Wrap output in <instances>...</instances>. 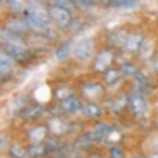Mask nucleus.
Masks as SVG:
<instances>
[{"label":"nucleus","instance_id":"obj_1","mask_svg":"<svg viewBox=\"0 0 158 158\" xmlns=\"http://www.w3.org/2000/svg\"><path fill=\"white\" fill-rule=\"evenodd\" d=\"M94 45L92 40L89 38L82 39L76 43L73 50L74 56L81 61H87L93 56Z\"/></svg>","mask_w":158,"mask_h":158},{"label":"nucleus","instance_id":"obj_2","mask_svg":"<svg viewBox=\"0 0 158 158\" xmlns=\"http://www.w3.org/2000/svg\"><path fill=\"white\" fill-rule=\"evenodd\" d=\"M50 16L57 26L64 27L70 23V15L69 10L60 6H55L50 9Z\"/></svg>","mask_w":158,"mask_h":158},{"label":"nucleus","instance_id":"obj_3","mask_svg":"<svg viewBox=\"0 0 158 158\" xmlns=\"http://www.w3.org/2000/svg\"><path fill=\"white\" fill-rule=\"evenodd\" d=\"M1 39H2L3 42H5L6 44L17 45V46L26 47L25 43L18 36V34L7 28L1 30Z\"/></svg>","mask_w":158,"mask_h":158},{"label":"nucleus","instance_id":"obj_4","mask_svg":"<svg viewBox=\"0 0 158 158\" xmlns=\"http://www.w3.org/2000/svg\"><path fill=\"white\" fill-rule=\"evenodd\" d=\"M112 54L108 51H102L98 54L94 66L97 70H104L112 61Z\"/></svg>","mask_w":158,"mask_h":158},{"label":"nucleus","instance_id":"obj_5","mask_svg":"<svg viewBox=\"0 0 158 158\" xmlns=\"http://www.w3.org/2000/svg\"><path fill=\"white\" fill-rule=\"evenodd\" d=\"M4 50L7 54L15 59H22L27 53V49L26 47L17 46V45L6 44Z\"/></svg>","mask_w":158,"mask_h":158},{"label":"nucleus","instance_id":"obj_6","mask_svg":"<svg viewBox=\"0 0 158 158\" xmlns=\"http://www.w3.org/2000/svg\"><path fill=\"white\" fill-rule=\"evenodd\" d=\"M72 50V42L67 40L58 47L56 50V57L58 60H63L66 59L69 55L70 54Z\"/></svg>","mask_w":158,"mask_h":158},{"label":"nucleus","instance_id":"obj_7","mask_svg":"<svg viewBox=\"0 0 158 158\" xmlns=\"http://www.w3.org/2000/svg\"><path fill=\"white\" fill-rule=\"evenodd\" d=\"M51 95H52L51 89H50L49 86L47 85L39 86L34 92V96H35L36 99L41 103H47L49 101Z\"/></svg>","mask_w":158,"mask_h":158},{"label":"nucleus","instance_id":"obj_8","mask_svg":"<svg viewBox=\"0 0 158 158\" xmlns=\"http://www.w3.org/2000/svg\"><path fill=\"white\" fill-rule=\"evenodd\" d=\"M143 42V38L140 34H131L126 39L125 46L129 51H137L139 47H141Z\"/></svg>","mask_w":158,"mask_h":158},{"label":"nucleus","instance_id":"obj_9","mask_svg":"<svg viewBox=\"0 0 158 158\" xmlns=\"http://www.w3.org/2000/svg\"><path fill=\"white\" fill-rule=\"evenodd\" d=\"M6 27L13 32L18 33V32L25 31L27 27V24L26 22L20 20V19L12 18L8 21V23L6 24Z\"/></svg>","mask_w":158,"mask_h":158},{"label":"nucleus","instance_id":"obj_10","mask_svg":"<svg viewBox=\"0 0 158 158\" xmlns=\"http://www.w3.org/2000/svg\"><path fill=\"white\" fill-rule=\"evenodd\" d=\"M131 107L133 113L137 114H142L146 111L147 104L143 97L137 95L131 99Z\"/></svg>","mask_w":158,"mask_h":158},{"label":"nucleus","instance_id":"obj_11","mask_svg":"<svg viewBox=\"0 0 158 158\" xmlns=\"http://www.w3.org/2000/svg\"><path fill=\"white\" fill-rule=\"evenodd\" d=\"M109 4L111 7L123 9H133L138 5L137 0H110Z\"/></svg>","mask_w":158,"mask_h":158},{"label":"nucleus","instance_id":"obj_12","mask_svg":"<svg viewBox=\"0 0 158 158\" xmlns=\"http://www.w3.org/2000/svg\"><path fill=\"white\" fill-rule=\"evenodd\" d=\"M13 65V57L7 54L6 52H1L0 56V66L2 75L10 72Z\"/></svg>","mask_w":158,"mask_h":158},{"label":"nucleus","instance_id":"obj_13","mask_svg":"<svg viewBox=\"0 0 158 158\" xmlns=\"http://www.w3.org/2000/svg\"><path fill=\"white\" fill-rule=\"evenodd\" d=\"M103 92V89L99 85L94 84H89L84 87V93L89 98H96L101 95Z\"/></svg>","mask_w":158,"mask_h":158},{"label":"nucleus","instance_id":"obj_14","mask_svg":"<svg viewBox=\"0 0 158 158\" xmlns=\"http://www.w3.org/2000/svg\"><path fill=\"white\" fill-rule=\"evenodd\" d=\"M61 105H62L63 109L67 110V111H75L81 106L80 102L78 101L76 98H72L70 96L65 98V99H63Z\"/></svg>","mask_w":158,"mask_h":158},{"label":"nucleus","instance_id":"obj_15","mask_svg":"<svg viewBox=\"0 0 158 158\" xmlns=\"http://www.w3.org/2000/svg\"><path fill=\"white\" fill-rule=\"evenodd\" d=\"M127 37L125 31H117L111 35V42L116 45L125 44Z\"/></svg>","mask_w":158,"mask_h":158},{"label":"nucleus","instance_id":"obj_16","mask_svg":"<svg viewBox=\"0 0 158 158\" xmlns=\"http://www.w3.org/2000/svg\"><path fill=\"white\" fill-rule=\"evenodd\" d=\"M153 51V47L152 42L149 41H144L142 43V46L140 47V55L143 58H148L152 55V52Z\"/></svg>","mask_w":158,"mask_h":158},{"label":"nucleus","instance_id":"obj_17","mask_svg":"<svg viewBox=\"0 0 158 158\" xmlns=\"http://www.w3.org/2000/svg\"><path fill=\"white\" fill-rule=\"evenodd\" d=\"M7 4L8 8L13 11H21L26 8L25 0H7Z\"/></svg>","mask_w":158,"mask_h":158},{"label":"nucleus","instance_id":"obj_18","mask_svg":"<svg viewBox=\"0 0 158 158\" xmlns=\"http://www.w3.org/2000/svg\"><path fill=\"white\" fill-rule=\"evenodd\" d=\"M122 71L125 75H130V76H137L139 75V70L135 65L130 64V63H124L122 65Z\"/></svg>","mask_w":158,"mask_h":158},{"label":"nucleus","instance_id":"obj_19","mask_svg":"<svg viewBox=\"0 0 158 158\" xmlns=\"http://www.w3.org/2000/svg\"><path fill=\"white\" fill-rule=\"evenodd\" d=\"M127 103V98L125 95H121L118 97L116 99H114L111 104V109L114 111H119L120 109H122L125 106V104Z\"/></svg>","mask_w":158,"mask_h":158},{"label":"nucleus","instance_id":"obj_20","mask_svg":"<svg viewBox=\"0 0 158 158\" xmlns=\"http://www.w3.org/2000/svg\"><path fill=\"white\" fill-rule=\"evenodd\" d=\"M120 74L117 70H108L104 75V78H105V81H106L107 83L110 84H114L115 82H117V81L119 79Z\"/></svg>","mask_w":158,"mask_h":158},{"label":"nucleus","instance_id":"obj_21","mask_svg":"<svg viewBox=\"0 0 158 158\" xmlns=\"http://www.w3.org/2000/svg\"><path fill=\"white\" fill-rule=\"evenodd\" d=\"M24 104V98H23L22 96H18L13 99H12V101L10 102L9 107H10L11 110H17L19 109Z\"/></svg>","mask_w":158,"mask_h":158},{"label":"nucleus","instance_id":"obj_22","mask_svg":"<svg viewBox=\"0 0 158 158\" xmlns=\"http://www.w3.org/2000/svg\"><path fill=\"white\" fill-rule=\"evenodd\" d=\"M50 126L52 131L55 132H60L64 129V125L58 118H52L50 121Z\"/></svg>","mask_w":158,"mask_h":158},{"label":"nucleus","instance_id":"obj_23","mask_svg":"<svg viewBox=\"0 0 158 158\" xmlns=\"http://www.w3.org/2000/svg\"><path fill=\"white\" fill-rule=\"evenodd\" d=\"M84 113L89 116H96L99 114V109L94 104H87L84 107Z\"/></svg>","mask_w":158,"mask_h":158},{"label":"nucleus","instance_id":"obj_24","mask_svg":"<svg viewBox=\"0 0 158 158\" xmlns=\"http://www.w3.org/2000/svg\"><path fill=\"white\" fill-rule=\"evenodd\" d=\"M25 113L29 116H39L42 114V109L38 105H33L27 108L25 110Z\"/></svg>","mask_w":158,"mask_h":158},{"label":"nucleus","instance_id":"obj_25","mask_svg":"<svg viewBox=\"0 0 158 158\" xmlns=\"http://www.w3.org/2000/svg\"><path fill=\"white\" fill-rule=\"evenodd\" d=\"M45 132H46V129L43 127H36V129H34L31 132V137L35 140H42L45 136Z\"/></svg>","mask_w":158,"mask_h":158},{"label":"nucleus","instance_id":"obj_26","mask_svg":"<svg viewBox=\"0 0 158 158\" xmlns=\"http://www.w3.org/2000/svg\"><path fill=\"white\" fill-rule=\"evenodd\" d=\"M56 96L60 99H65L70 96V90L67 88H61L59 89L56 91Z\"/></svg>","mask_w":158,"mask_h":158},{"label":"nucleus","instance_id":"obj_27","mask_svg":"<svg viewBox=\"0 0 158 158\" xmlns=\"http://www.w3.org/2000/svg\"><path fill=\"white\" fill-rule=\"evenodd\" d=\"M55 1H56L57 6H60L64 8H66V9H70L73 7L70 0H55Z\"/></svg>","mask_w":158,"mask_h":158}]
</instances>
